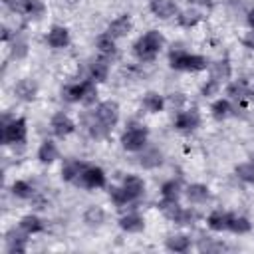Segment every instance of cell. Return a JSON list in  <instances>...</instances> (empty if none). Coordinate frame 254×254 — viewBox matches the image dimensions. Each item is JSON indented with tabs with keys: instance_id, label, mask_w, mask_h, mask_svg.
Here are the masks:
<instances>
[{
	"instance_id": "52a82bcc",
	"label": "cell",
	"mask_w": 254,
	"mask_h": 254,
	"mask_svg": "<svg viewBox=\"0 0 254 254\" xmlns=\"http://www.w3.org/2000/svg\"><path fill=\"white\" fill-rule=\"evenodd\" d=\"M6 8L16 12V14H26V16H42L44 14V4L40 0H4Z\"/></svg>"
},
{
	"instance_id": "6da1fadb",
	"label": "cell",
	"mask_w": 254,
	"mask_h": 254,
	"mask_svg": "<svg viewBox=\"0 0 254 254\" xmlns=\"http://www.w3.org/2000/svg\"><path fill=\"white\" fill-rule=\"evenodd\" d=\"M163 44H165L163 34L157 32V30H149V32H145V34L133 44V54H135V58H137L139 62H153V60L159 56Z\"/></svg>"
},
{
	"instance_id": "d590c367",
	"label": "cell",
	"mask_w": 254,
	"mask_h": 254,
	"mask_svg": "<svg viewBox=\"0 0 254 254\" xmlns=\"http://www.w3.org/2000/svg\"><path fill=\"white\" fill-rule=\"evenodd\" d=\"M12 194L18 198H32L34 196V187L28 181H16L12 185Z\"/></svg>"
},
{
	"instance_id": "5bb4252c",
	"label": "cell",
	"mask_w": 254,
	"mask_h": 254,
	"mask_svg": "<svg viewBox=\"0 0 254 254\" xmlns=\"http://www.w3.org/2000/svg\"><path fill=\"white\" fill-rule=\"evenodd\" d=\"M121 187L127 190V194L131 196L133 202H135L139 196H143V192H145V183H143V179L137 177V175H127V177L123 179V185H121Z\"/></svg>"
},
{
	"instance_id": "83f0119b",
	"label": "cell",
	"mask_w": 254,
	"mask_h": 254,
	"mask_svg": "<svg viewBox=\"0 0 254 254\" xmlns=\"http://www.w3.org/2000/svg\"><path fill=\"white\" fill-rule=\"evenodd\" d=\"M228 77H230V64H228V60H218V62H214L210 65V79L212 81L220 83V81H224Z\"/></svg>"
},
{
	"instance_id": "8d00e7d4",
	"label": "cell",
	"mask_w": 254,
	"mask_h": 254,
	"mask_svg": "<svg viewBox=\"0 0 254 254\" xmlns=\"http://www.w3.org/2000/svg\"><path fill=\"white\" fill-rule=\"evenodd\" d=\"M109 196H111V200H113L117 206H123V204L133 202L131 196L127 194V190H125L123 187H109Z\"/></svg>"
},
{
	"instance_id": "f35d334b",
	"label": "cell",
	"mask_w": 254,
	"mask_h": 254,
	"mask_svg": "<svg viewBox=\"0 0 254 254\" xmlns=\"http://www.w3.org/2000/svg\"><path fill=\"white\" fill-rule=\"evenodd\" d=\"M179 192H181V183L175 181V179L163 183V187H161V194H163V198H179Z\"/></svg>"
},
{
	"instance_id": "d4e9b609",
	"label": "cell",
	"mask_w": 254,
	"mask_h": 254,
	"mask_svg": "<svg viewBox=\"0 0 254 254\" xmlns=\"http://www.w3.org/2000/svg\"><path fill=\"white\" fill-rule=\"evenodd\" d=\"M226 95H228L230 99L244 101L246 97H250V89H248V85H246L244 79H236V81L228 83V87H226Z\"/></svg>"
},
{
	"instance_id": "44dd1931",
	"label": "cell",
	"mask_w": 254,
	"mask_h": 254,
	"mask_svg": "<svg viewBox=\"0 0 254 254\" xmlns=\"http://www.w3.org/2000/svg\"><path fill=\"white\" fill-rule=\"evenodd\" d=\"M83 121H85V127H87L89 135L95 137V139H101V137H105V135L109 133V127H107L105 123L99 121V117L95 115V111H93L91 115H85Z\"/></svg>"
},
{
	"instance_id": "c3c4849f",
	"label": "cell",
	"mask_w": 254,
	"mask_h": 254,
	"mask_svg": "<svg viewBox=\"0 0 254 254\" xmlns=\"http://www.w3.org/2000/svg\"><path fill=\"white\" fill-rule=\"evenodd\" d=\"M250 97H252V99H254V89H252V91H250Z\"/></svg>"
},
{
	"instance_id": "ee69618b",
	"label": "cell",
	"mask_w": 254,
	"mask_h": 254,
	"mask_svg": "<svg viewBox=\"0 0 254 254\" xmlns=\"http://www.w3.org/2000/svg\"><path fill=\"white\" fill-rule=\"evenodd\" d=\"M242 44H244V48H248V50L254 52V30L246 32V36L242 38Z\"/></svg>"
},
{
	"instance_id": "5b68a950",
	"label": "cell",
	"mask_w": 254,
	"mask_h": 254,
	"mask_svg": "<svg viewBox=\"0 0 254 254\" xmlns=\"http://www.w3.org/2000/svg\"><path fill=\"white\" fill-rule=\"evenodd\" d=\"M147 137H149L147 127L133 123V125H129V127L123 131V135H121V145H123L125 151H141V149H145V145H147Z\"/></svg>"
},
{
	"instance_id": "2e32d148",
	"label": "cell",
	"mask_w": 254,
	"mask_h": 254,
	"mask_svg": "<svg viewBox=\"0 0 254 254\" xmlns=\"http://www.w3.org/2000/svg\"><path fill=\"white\" fill-rule=\"evenodd\" d=\"M14 93L18 99L22 101H34L36 95H38V85L32 81V79H20L16 85H14Z\"/></svg>"
},
{
	"instance_id": "8fae6325",
	"label": "cell",
	"mask_w": 254,
	"mask_h": 254,
	"mask_svg": "<svg viewBox=\"0 0 254 254\" xmlns=\"http://www.w3.org/2000/svg\"><path fill=\"white\" fill-rule=\"evenodd\" d=\"M50 127H52L54 135H56V137H62V139L75 131V123H73L65 113H62V111H60V113H56V115L52 117Z\"/></svg>"
},
{
	"instance_id": "f1b7e54d",
	"label": "cell",
	"mask_w": 254,
	"mask_h": 254,
	"mask_svg": "<svg viewBox=\"0 0 254 254\" xmlns=\"http://www.w3.org/2000/svg\"><path fill=\"white\" fill-rule=\"evenodd\" d=\"M60 157V151H58V145L54 143V141H44L42 145H40V149H38V159L42 161V163H54L56 159Z\"/></svg>"
},
{
	"instance_id": "8992f818",
	"label": "cell",
	"mask_w": 254,
	"mask_h": 254,
	"mask_svg": "<svg viewBox=\"0 0 254 254\" xmlns=\"http://www.w3.org/2000/svg\"><path fill=\"white\" fill-rule=\"evenodd\" d=\"M73 185L83 187V189H101V187H105V173L101 167L83 165V169H81V173Z\"/></svg>"
},
{
	"instance_id": "277c9868",
	"label": "cell",
	"mask_w": 254,
	"mask_h": 254,
	"mask_svg": "<svg viewBox=\"0 0 254 254\" xmlns=\"http://www.w3.org/2000/svg\"><path fill=\"white\" fill-rule=\"evenodd\" d=\"M26 133H28V127H26V119L24 117H14V119L4 117L2 133H0V139H2L4 145L24 143L26 141Z\"/></svg>"
},
{
	"instance_id": "836d02e7",
	"label": "cell",
	"mask_w": 254,
	"mask_h": 254,
	"mask_svg": "<svg viewBox=\"0 0 254 254\" xmlns=\"http://www.w3.org/2000/svg\"><path fill=\"white\" fill-rule=\"evenodd\" d=\"M210 111H212L214 119H226V117L232 115L234 107H232L230 99H216V101L210 105Z\"/></svg>"
},
{
	"instance_id": "bcb514c9",
	"label": "cell",
	"mask_w": 254,
	"mask_h": 254,
	"mask_svg": "<svg viewBox=\"0 0 254 254\" xmlns=\"http://www.w3.org/2000/svg\"><path fill=\"white\" fill-rule=\"evenodd\" d=\"M248 24H250V28L254 30V8L248 10Z\"/></svg>"
},
{
	"instance_id": "f546056e",
	"label": "cell",
	"mask_w": 254,
	"mask_h": 254,
	"mask_svg": "<svg viewBox=\"0 0 254 254\" xmlns=\"http://www.w3.org/2000/svg\"><path fill=\"white\" fill-rule=\"evenodd\" d=\"M200 20H202V14H200L198 10H194V8H187V10L179 12V16H177L179 26H183V28H192V26H196Z\"/></svg>"
},
{
	"instance_id": "74e56055",
	"label": "cell",
	"mask_w": 254,
	"mask_h": 254,
	"mask_svg": "<svg viewBox=\"0 0 254 254\" xmlns=\"http://www.w3.org/2000/svg\"><path fill=\"white\" fill-rule=\"evenodd\" d=\"M234 173H236V177H238L240 181H244V183H254V161L238 165V167L234 169Z\"/></svg>"
},
{
	"instance_id": "d6986e66",
	"label": "cell",
	"mask_w": 254,
	"mask_h": 254,
	"mask_svg": "<svg viewBox=\"0 0 254 254\" xmlns=\"http://www.w3.org/2000/svg\"><path fill=\"white\" fill-rule=\"evenodd\" d=\"M119 226L125 230V232H141L145 228V220L139 212H127L119 218Z\"/></svg>"
},
{
	"instance_id": "60d3db41",
	"label": "cell",
	"mask_w": 254,
	"mask_h": 254,
	"mask_svg": "<svg viewBox=\"0 0 254 254\" xmlns=\"http://www.w3.org/2000/svg\"><path fill=\"white\" fill-rule=\"evenodd\" d=\"M220 248H224V244H220V242H212V240H200L198 242V250L200 252H210V250H220Z\"/></svg>"
},
{
	"instance_id": "3957f363",
	"label": "cell",
	"mask_w": 254,
	"mask_h": 254,
	"mask_svg": "<svg viewBox=\"0 0 254 254\" xmlns=\"http://www.w3.org/2000/svg\"><path fill=\"white\" fill-rule=\"evenodd\" d=\"M159 208L165 214V218H169L171 222H177V224H190L196 218V212L190 208H183L177 198H163L159 202Z\"/></svg>"
},
{
	"instance_id": "484cf974",
	"label": "cell",
	"mask_w": 254,
	"mask_h": 254,
	"mask_svg": "<svg viewBox=\"0 0 254 254\" xmlns=\"http://www.w3.org/2000/svg\"><path fill=\"white\" fill-rule=\"evenodd\" d=\"M20 228L26 230L28 234H38V232H42V230L46 228V224H44V220H42L40 216H36V214H26V216L20 218Z\"/></svg>"
},
{
	"instance_id": "9a60e30c",
	"label": "cell",
	"mask_w": 254,
	"mask_h": 254,
	"mask_svg": "<svg viewBox=\"0 0 254 254\" xmlns=\"http://www.w3.org/2000/svg\"><path fill=\"white\" fill-rule=\"evenodd\" d=\"M48 46H52V48H56V50H60V48H65L67 44H69V32H67V28H64V26H54L50 32H48Z\"/></svg>"
},
{
	"instance_id": "7a4b0ae2",
	"label": "cell",
	"mask_w": 254,
	"mask_h": 254,
	"mask_svg": "<svg viewBox=\"0 0 254 254\" xmlns=\"http://www.w3.org/2000/svg\"><path fill=\"white\" fill-rule=\"evenodd\" d=\"M169 65L181 71H202L208 67V60L198 54H189L181 48L169 52Z\"/></svg>"
},
{
	"instance_id": "9c48e42d",
	"label": "cell",
	"mask_w": 254,
	"mask_h": 254,
	"mask_svg": "<svg viewBox=\"0 0 254 254\" xmlns=\"http://www.w3.org/2000/svg\"><path fill=\"white\" fill-rule=\"evenodd\" d=\"M28 232L22 228H12L6 234V252L8 254H24L26 252V244H28Z\"/></svg>"
},
{
	"instance_id": "603a6c76",
	"label": "cell",
	"mask_w": 254,
	"mask_h": 254,
	"mask_svg": "<svg viewBox=\"0 0 254 254\" xmlns=\"http://www.w3.org/2000/svg\"><path fill=\"white\" fill-rule=\"evenodd\" d=\"M95 46H97V50L101 52V56H105V58H113V56H117L115 38H113V36H109L107 32H105V34H101V36H97Z\"/></svg>"
},
{
	"instance_id": "ba28073f",
	"label": "cell",
	"mask_w": 254,
	"mask_h": 254,
	"mask_svg": "<svg viewBox=\"0 0 254 254\" xmlns=\"http://www.w3.org/2000/svg\"><path fill=\"white\" fill-rule=\"evenodd\" d=\"M198 125H200V115H198L196 109H185V111H179L177 117H175V129H177V131L190 133V131H194Z\"/></svg>"
},
{
	"instance_id": "30bf717a",
	"label": "cell",
	"mask_w": 254,
	"mask_h": 254,
	"mask_svg": "<svg viewBox=\"0 0 254 254\" xmlns=\"http://www.w3.org/2000/svg\"><path fill=\"white\" fill-rule=\"evenodd\" d=\"M95 115L99 117L101 123H105L111 129L119 121V105L115 101H101L97 105V109H95Z\"/></svg>"
},
{
	"instance_id": "ac0fdd59",
	"label": "cell",
	"mask_w": 254,
	"mask_h": 254,
	"mask_svg": "<svg viewBox=\"0 0 254 254\" xmlns=\"http://www.w3.org/2000/svg\"><path fill=\"white\" fill-rule=\"evenodd\" d=\"M189 202L192 204H200V202H206L210 198V190L206 185H200V183H194V185H189L187 190H185Z\"/></svg>"
},
{
	"instance_id": "4fadbf2b",
	"label": "cell",
	"mask_w": 254,
	"mask_h": 254,
	"mask_svg": "<svg viewBox=\"0 0 254 254\" xmlns=\"http://www.w3.org/2000/svg\"><path fill=\"white\" fill-rule=\"evenodd\" d=\"M131 28H133V24H131L129 14H121V16H117V18L107 26V34L117 40V38L127 36V34L131 32Z\"/></svg>"
},
{
	"instance_id": "b9f144b4",
	"label": "cell",
	"mask_w": 254,
	"mask_h": 254,
	"mask_svg": "<svg viewBox=\"0 0 254 254\" xmlns=\"http://www.w3.org/2000/svg\"><path fill=\"white\" fill-rule=\"evenodd\" d=\"M218 87H220V83H216V81L208 79V81L202 85V95H204V97H208V95H212V93H214Z\"/></svg>"
},
{
	"instance_id": "4dcf8cb0",
	"label": "cell",
	"mask_w": 254,
	"mask_h": 254,
	"mask_svg": "<svg viewBox=\"0 0 254 254\" xmlns=\"http://www.w3.org/2000/svg\"><path fill=\"white\" fill-rule=\"evenodd\" d=\"M206 224L210 230H216V232H222L226 230L228 226V212H222V210H212L206 218Z\"/></svg>"
},
{
	"instance_id": "7402d4cb",
	"label": "cell",
	"mask_w": 254,
	"mask_h": 254,
	"mask_svg": "<svg viewBox=\"0 0 254 254\" xmlns=\"http://www.w3.org/2000/svg\"><path fill=\"white\" fill-rule=\"evenodd\" d=\"M250 228H252V224H250V220L246 216L236 214V212H228V226H226V230H230L234 234H246V232H250Z\"/></svg>"
},
{
	"instance_id": "7dc6e473",
	"label": "cell",
	"mask_w": 254,
	"mask_h": 254,
	"mask_svg": "<svg viewBox=\"0 0 254 254\" xmlns=\"http://www.w3.org/2000/svg\"><path fill=\"white\" fill-rule=\"evenodd\" d=\"M2 40H4V42L10 40V30H8V28H2Z\"/></svg>"
},
{
	"instance_id": "f6af8a7d",
	"label": "cell",
	"mask_w": 254,
	"mask_h": 254,
	"mask_svg": "<svg viewBox=\"0 0 254 254\" xmlns=\"http://www.w3.org/2000/svg\"><path fill=\"white\" fill-rule=\"evenodd\" d=\"M190 4H196V6H202V8H212L214 6V0H189Z\"/></svg>"
},
{
	"instance_id": "e0dca14e",
	"label": "cell",
	"mask_w": 254,
	"mask_h": 254,
	"mask_svg": "<svg viewBox=\"0 0 254 254\" xmlns=\"http://www.w3.org/2000/svg\"><path fill=\"white\" fill-rule=\"evenodd\" d=\"M163 163V153L155 147H149V149H141V155H139V165L143 169H157L159 165Z\"/></svg>"
},
{
	"instance_id": "cb8c5ba5",
	"label": "cell",
	"mask_w": 254,
	"mask_h": 254,
	"mask_svg": "<svg viewBox=\"0 0 254 254\" xmlns=\"http://www.w3.org/2000/svg\"><path fill=\"white\" fill-rule=\"evenodd\" d=\"M85 87H87V79L81 81V83H71V85H65L62 89V95L65 101L69 103H75V101H81L83 99V93H85Z\"/></svg>"
},
{
	"instance_id": "e575fe53",
	"label": "cell",
	"mask_w": 254,
	"mask_h": 254,
	"mask_svg": "<svg viewBox=\"0 0 254 254\" xmlns=\"http://www.w3.org/2000/svg\"><path fill=\"white\" fill-rule=\"evenodd\" d=\"M83 220L89 226H99L101 222H105V210L101 206H87V210L83 212Z\"/></svg>"
},
{
	"instance_id": "ffe728a7",
	"label": "cell",
	"mask_w": 254,
	"mask_h": 254,
	"mask_svg": "<svg viewBox=\"0 0 254 254\" xmlns=\"http://www.w3.org/2000/svg\"><path fill=\"white\" fill-rule=\"evenodd\" d=\"M107 75H109V62L105 56H101L89 64V77L93 81H105Z\"/></svg>"
},
{
	"instance_id": "ab89813d",
	"label": "cell",
	"mask_w": 254,
	"mask_h": 254,
	"mask_svg": "<svg viewBox=\"0 0 254 254\" xmlns=\"http://www.w3.org/2000/svg\"><path fill=\"white\" fill-rule=\"evenodd\" d=\"M95 101H97V87H95V81L89 77V79H87V87H85V93H83L81 103H83V105H93Z\"/></svg>"
},
{
	"instance_id": "d6a6232c",
	"label": "cell",
	"mask_w": 254,
	"mask_h": 254,
	"mask_svg": "<svg viewBox=\"0 0 254 254\" xmlns=\"http://www.w3.org/2000/svg\"><path fill=\"white\" fill-rule=\"evenodd\" d=\"M83 165L85 163H81V161H67L62 167V179L67 181V183H75L79 173H81V169H83Z\"/></svg>"
},
{
	"instance_id": "681fc988",
	"label": "cell",
	"mask_w": 254,
	"mask_h": 254,
	"mask_svg": "<svg viewBox=\"0 0 254 254\" xmlns=\"http://www.w3.org/2000/svg\"><path fill=\"white\" fill-rule=\"evenodd\" d=\"M252 161H254V155H252Z\"/></svg>"
},
{
	"instance_id": "1f68e13d",
	"label": "cell",
	"mask_w": 254,
	"mask_h": 254,
	"mask_svg": "<svg viewBox=\"0 0 254 254\" xmlns=\"http://www.w3.org/2000/svg\"><path fill=\"white\" fill-rule=\"evenodd\" d=\"M143 107H145L147 111H151V113H159V111H163V107H165V97L159 95V93H155V91H149V93H145V97H143Z\"/></svg>"
},
{
	"instance_id": "7c38bea8",
	"label": "cell",
	"mask_w": 254,
	"mask_h": 254,
	"mask_svg": "<svg viewBox=\"0 0 254 254\" xmlns=\"http://www.w3.org/2000/svg\"><path fill=\"white\" fill-rule=\"evenodd\" d=\"M149 8H151V12H153L157 18H161V20H169V18L177 16V12H179L175 0H151V2H149Z\"/></svg>"
},
{
	"instance_id": "7bdbcfd3",
	"label": "cell",
	"mask_w": 254,
	"mask_h": 254,
	"mask_svg": "<svg viewBox=\"0 0 254 254\" xmlns=\"http://www.w3.org/2000/svg\"><path fill=\"white\" fill-rule=\"evenodd\" d=\"M12 54H14L16 58H24V56H26V42H14Z\"/></svg>"
},
{
	"instance_id": "4316f807",
	"label": "cell",
	"mask_w": 254,
	"mask_h": 254,
	"mask_svg": "<svg viewBox=\"0 0 254 254\" xmlns=\"http://www.w3.org/2000/svg\"><path fill=\"white\" fill-rule=\"evenodd\" d=\"M165 246L171 252H187L190 248V238L187 234H173L165 240Z\"/></svg>"
}]
</instances>
